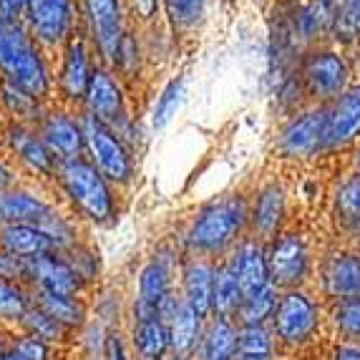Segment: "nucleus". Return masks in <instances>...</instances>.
<instances>
[{"mask_svg":"<svg viewBox=\"0 0 360 360\" xmlns=\"http://www.w3.org/2000/svg\"><path fill=\"white\" fill-rule=\"evenodd\" d=\"M277 307V297H275V285H267L259 292L245 297L240 305V315L245 320V325H259L264 318L275 315Z\"/></svg>","mask_w":360,"mask_h":360,"instance_id":"c85d7f7f","label":"nucleus"},{"mask_svg":"<svg viewBox=\"0 0 360 360\" xmlns=\"http://www.w3.org/2000/svg\"><path fill=\"white\" fill-rule=\"evenodd\" d=\"M86 11H89L91 30L96 36V43L101 53L108 60L119 58L121 49V15H119V0H86Z\"/></svg>","mask_w":360,"mask_h":360,"instance_id":"9d476101","label":"nucleus"},{"mask_svg":"<svg viewBox=\"0 0 360 360\" xmlns=\"http://www.w3.org/2000/svg\"><path fill=\"white\" fill-rule=\"evenodd\" d=\"M199 328V315L189 302H181L176 318L169 325V345L176 350V353H184L194 345V338H197Z\"/></svg>","mask_w":360,"mask_h":360,"instance_id":"393cba45","label":"nucleus"},{"mask_svg":"<svg viewBox=\"0 0 360 360\" xmlns=\"http://www.w3.org/2000/svg\"><path fill=\"white\" fill-rule=\"evenodd\" d=\"M323 283L330 297L353 300L360 297V255L358 252H335L323 270Z\"/></svg>","mask_w":360,"mask_h":360,"instance_id":"9b49d317","label":"nucleus"},{"mask_svg":"<svg viewBox=\"0 0 360 360\" xmlns=\"http://www.w3.org/2000/svg\"><path fill=\"white\" fill-rule=\"evenodd\" d=\"M15 355L20 360H46V345L38 338H25L15 345Z\"/></svg>","mask_w":360,"mask_h":360,"instance_id":"58836bf2","label":"nucleus"},{"mask_svg":"<svg viewBox=\"0 0 360 360\" xmlns=\"http://www.w3.org/2000/svg\"><path fill=\"white\" fill-rule=\"evenodd\" d=\"M3 94H6L8 106H11L15 114H30V108L36 106V98L28 96V94H25V91H20L18 86L8 84L6 89H3Z\"/></svg>","mask_w":360,"mask_h":360,"instance_id":"4c0bfd02","label":"nucleus"},{"mask_svg":"<svg viewBox=\"0 0 360 360\" xmlns=\"http://www.w3.org/2000/svg\"><path fill=\"white\" fill-rule=\"evenodd\" d=\"M30 275L41 283L43 292L71 297L78 290V275L66 262H60V259H56V257H46V255L33 257V262H30Z\"/></svg>","mask_w":360,"mask_h":360,"instance_id":"f3484780","label":"nucleus"},{"mask_svg":"<svg viewBox=\"0 0 360 360\" xmlns=\"http://www.w3.org/2000/svg\"><path fill=\"white\" fill-rule=\"evenodd\" d=\"M247 217V205L242 197H227L207 207L189 232L192 247L202 252H219L242 232Z\"/></svg>","mask_w":360,"mask_h":360,"instance_id":"7ed1b4c3","label":"nucleus"},{"mask_svg":"<svg viewBox=\"0 0 360 360\" xmlns=\"http://www.w3.org/2000/svg\"><path fill=\"white\" fill-rule=\"evenodd\" d=\"M353 234H358V237H360V227H358V229H355V232H353Z\"/></svg>","mask_w":360,"mask_h":360,"instance_id":"3c124183","label":"nucleus"},{"mask_svg":"<svg viewBox=\"0 0 360 360\" xmlns=\"http://www.w3.org/2000/svg\"><path fill=\"white\" fill-rule=\"evenodd\" d=\"M338 360H360V348H355V345H342V348L338 350Z\"/></svg>","mask_w":360,"mask_h":360,"instance_id":"c03bdc74","label":"nucleus"},{"mask_svg":"<svg viewBox=\"0 0 360 360\" xmlns=\"http://www.w3.org/2000/svg\"><path fill=\"white\" fill-rule=\"evenodd\" d=\"M232 270L237 275V280H240V288L245 297H250V295L272 285L270 267H267V252H264L262 245H257V242H245V245L237 247V252H234L232 259Z\"/></svg>","mask_w":360,"mask_h":360,"instance_id":"f8f14e48","label":"nucleus"},{"mask_svg":"<svg viewBox=\"0 0 360 360\" xmlns=\"http://www.w3.org/2000/svg\"><path fill=\"white\" fill-rule=\"evenodd\" d=\"M335 320L342 330L348 335L360 338V297H353V300H342L338 305Z\"/></svg>","mask_w":360,"mask_h":360,"instance_id":"f704fd0d","label":"nucleus"},{"mask_svg":"<svg viewBox=\"0 0 360 360\" xmlns=\"http://www.w3.org/2000/svg\"><path fill=\"white\" fill-rule=\"evenodd\" d=\"M353 169H358L360 172V144L353 149Z\"/></svg>","mask_w":360,"mask_h":360,"instance_id":"49530a36","label":"nucleus"},{"mask_svg":"<svg viewBox=\"0 0 360 360\" xmlns=\"http://www.w3.org/2000/svg\"><path fill=\"white\" fill-rule=\"evenodd\" d=\"M325 127H328V106L305 108L285 124L277 139V151L285 159H310L325 151Z\"/></svg>","mask_w":360,"mask_h":360,"instance_id":"39448f33","label":"nucleus"},{"mask_svg":"<svg viewBox=\"0 0 360 360\" xmlns=\"http://www.w3.org/2000/svg\"><path fill=\"white\" fill-rule=\"evenodd\" d=\"M41 307L46 315H51V318L56 320V323H66V325L81 323V307H78L71 297H66V295L43 292Z\"/></svg>","mask_w":360,"mask_h":360,"instance_id":"7c9ffc66","label":"nucleus"},{"mask_svg":"<svg viewBox=\"0 0 360 360\" xmlns=\"http://www.w3.org/2000/svg\"><path fill=\"white\" fill-rule=\"evenodd\" d=\"M60 181L66 186L68 197L91 219L106 222V219L114 217V199H111V192H108L106 181H103L101 172L96 167H91V164L81 162V159L63 162V167H60Z\"/></svg>","mask_w":360,"mask_h":360,"instance_id":"20e7f679","label":"nucleus"},{"mask_svg":"<svg viewBox=\"0 0 360 360\" xmlns=\"http://www.w3.org/2000/svg\"><path fill=\"white\" fill-rule=\"evenodd\" d=\"M167 292L169 288H167V270H164V264L159 262L146 264L144 270H141V277H139V295H141L139 302L156 307Z\"/></svg>","mask_w":360,"mask_h":360,"instance_id":"cd10ccee","label":"nucleus"},{"mask_svg":"<svg viewBox=\"0 0 360 360\" xmlns=\"http://www.w3.org/2000/svg\"><path fill=\"white\" fill-rule=\"evenodd\" d=\"M181 91H184V81L181 78H174V81H169V86L162 91V96L156 101L154 108V129H164L172 121V116L176 114V108H179L181 101Z\"/></svg>","mask_w":360,"mask_h":360,"instance_id":"2f4dec72","label":"nucleus"},{"mask_svg":"<svg viewBox=\"0 0 360 360\" xmlns=\"http://www.w3.org/2000/svg\"><path fill=\"white\" fill-rule=\"evenodd\" d=\"M11 144L30 167H36L38 172H46V174L53 172V156H51L46 141H38L33 134L23 131V129H11Z\"/></svg>","mask_w":360,"mask_h":360,"instance_id":"b1692460","label":"nucleus"},{"mask_svg":"<svg viewBox=\"0 0 360 360\" xmlns=\"http://www.w3.org/2000/svg\"><path fill=\"white\" fill-rule=\"evenodd\" d=\"M237 350V333L227 320H217L205 340V360H232Z\"/></svg>","mask_w":360,"mask_h":360,"instance_id":"bb28decb","label":"nucleus"},{"mask_svg":"<svg viewBox=\"0 0 360 360\" xmlns=\"http://www.w3.org/2000/svg\"><path fill=\"white\" fill-rule=\"evenodd\" d=\"M86 98H89L91 114L96 116L98 121H103V124L121 116V91L108 73L103 71L91 73Z\"/></svg>","mask_w":360,"mask_h":360,"instance_id":"a211bd4d","label":"nucleus"},{"mask_svg":"<svg viewBox=\"0 0 360 360\" xmlns=\"http://www.w3.org/2000/svg\"><path fill=\"white\" fill-rule=\"evenodd\" d=\"M106 360H127V358H124V348H121V340L116 335H111L106 340Z\"/></svg>","mask_w":360,"mask_h":360,"instance_id":"a19ab883","label":"nucleus"},{"mask_svg":"<svg viewBox=\"0 0 360 360\" xmlns=\"http://www.w3.org/2000/svg\"><path fill=\"white\" fill-rule=\"evenodd\" d=\"M360 144V81H353L342 96L328 103L325 151H340Z\"/></svg>","mask_w":360,"mask_h":360,"instance_id":"0eeeda50","label":"nucleus"},{"mask_svg":"<svg viewBox=\"0 0 360 360\" xmlns=\"http://www.w3.org/2000/svg\"><path fill=\"white\" fill-rule=\"evenodd\" d=\"M89 81H91V73H89V60H86L84 43L73 41L71 46H68L66 63H63V76H60L63 94H66L68 98L86 96Z\"/></svg>","mask_w":360,"mask_h":360,"instance_id":"5701e85b","label":"nucleus"},{"mask_svg":"<svg viewBox=\"0 0 360 360\" xmlns=\"http://www.w3.org/2000/svg\"><path fill=\"white\" fill-rule=\"evenodd\" d=\"M84 139H86L84 131L63 114L49 116L46 127H43V141H46L49 151L51 154H58L63 162L78 159L81 146H84Z\"/></svg>","mask_w":360,"mask_h":360,"instance_id":"2eb2a0df","label":"nucleus"},{"mask_svg":"<svg viewBox=\"0 0 360 360\" xmlns=\"http://www.w3.org/2000/svg\"><path fill=\"white\" fill-rule=\"evenodd\" d=\"M3 360H20V358H18V355H15V353H11V355H6V358H3Z\"/></svg>","mask_w":360,"mask_h":360,"instance_id":"09e8293b","label":"nucleus"},{"mask_svg":"<svg viewBox=\"0 0 360 360\" xmlns=\"http://www.w3.org/2000/svg\"><path fill=\"white\" fill-rule=\"evenodd\" d=\"M25 0H0V23H15Z\"/></svg>","mask_w":360,"mask_h":360,"instance_id":"ea45409f","label":"nucleus"},{"mask_svg":"<svg viewBox=\"0 0 360 360\" xmlns=\"http://www.w3.org/2000/svg\"><path fill=\"white\" fill-rule=\"evenodd\" d=\"M23 312H25L23 295L13 288V285L0 280V315L3 318H20Z\"/></svg>","mask_w":360,"mask_h":360,"instance_id":"c9c22d12","label":"nucleus"},{"mask_svg":"<svg viewBox=\"0 0 360 360\" xmlns=\"http://www.w3.org/2000/svg\"><path fill=\"white\" fill-rule=\"evenodd\" d=\"M237 348L245 358H267L270 355V338L259 325H247L237 338Z\"/></svg>","mask_w":360,"mask_h":360,"instance_id":"473e14b6","label":"nucleus"},{"mask_svg":"<svg viewBox=\"0 0 360 360\" xmlns=\"http://www.w3.org/2000/svg\"><path fill=\"white\" fill-rule=\"evenodd\" d=\"M325 3L330 6V11L335 13V15H345V13L353 11L358 0H325Z\"/></svg>","mask_w":360,"mask_h":360,"instance_id":"79ce46f5","label":"nucleus"},{"mask_svg":"<svg viewBox=\"0 0 360 360\" xmlns=\"http://www.w3.org/2000/svg\"><path fill=\"white\" fill-rule=\"evenodd\" d=\"M242 300H245V295H242L240 280L234 275L232 264L222 267V270L214 275V307L222 312V315H229V312L242 305Z\"/></svg>","mask_w":360,"mask_h":360,"instance_id":"a878e982","label":"nucleus"},{"mask_svg":"<svg viewBox=\"0 0 360 360\" xmlns=\"http://www.w3.org/2000/svg\"><path fill=\"white\" fill-rule=\"evenodd\" d=\"M164 6L176 25H194L202 18L207 0H164Z\"/></svg>","mask_w":360,"mask_h":360,"instance_id":"72a5a7b5","label":"nucleus"},{"mask_svg":"<svg viewBox=\"0 0 360 360\" xmlns=\"http://www.w3.org/2000/svg\"><path fill=\"white\" fill-rule=\"evenodd\" d=\"M333 23H335V13L325 0H307L295 13L292 33L302 41H315V38L330 36Z\"/></svg>","mask_w":360,"mask_h":360,"instance_id":"6ab92c4d","label":"nucleus"},{"mask_svg":"<svg viewBox=\"0 0 360 360\" xmlns=\"http://www.w3.org/2000/svg\"><path fill=\"white\" fill-rule=\"evenodd\" d=\"M333 210H335V219L345 229L355 232L360 227V172L353 169L350 174L340 179L333 194Z\"/></svg>","mask_w":360,"mask_h":360,"instance_id":"aec40b11","label":"nucleus"},{"mask_svg":"<svg viewBox=\"0 0 360 360\" xmlns=\"http://www.w3.org/2000/svg\"><path fill=\"white\" fill-rule=\"evenodd\" d=\"M49 217V207L41 199L28 197V194L11 192L0 194V219L11 224H33L43 222Z\"/></svg>","mask_w":360,"mask_h":360,"instance_id":"4be33fe9","label":"nucleus"},{"mask_svg":"<svg viewBox=\"0 0 360 360\" xmlns=\"http://www.w3.org/2000/svg\"><path fill=\"white\" fill-rule=\"evenodd\" d=\"M315 305L305 292L290 290L275 307V328L285 340H305L315 330Z\"/></svg>","mask_w":360,"mask_h":360,"instance_id":"1a4fd4ad","label":"nucleus"},{"mask_svg":"<svg viewBox=\"0 0 360 360\" xmlns=\"http://www.w3.org/2000/svg\"><path fill=\"white\" fill-rule=\"evenodd\" d=\"M353 13H355V18H358V20H360V0H358V3H355Z\"/></svg>","mask_w":360,"mask_h":360,"instance_id":"de8ad7c7","label":"nucleus"},{"mask_svg":"<svg viewBox=\"0 0 360 360\" xmlns=\"http://www.w3.org/2000/svg\"><path fill=\"white\" fill-rule=\"evenodd\" d=\"M186 302L197 310L199 318L214 307V272L210 264H189V270H186Z\"/></svg>","mask_w":360,"mask_h":360,"instance_id":"412c9836","label":"nucleus"},{"mask_svg":"<svg viewBox=\"0 0 360 360\" xmlns=\"http://www.w3.org/2000/svg\"><path fill=\"white\" fill-rule=\"evenodd\" d=\"M25 323L30 325V330L36 333V338H49V340H53V338H58V325L51 315H46L43 310L38 312H25Z\"/></svg>","mask_w":360,"mask_h":360,"instance_id":"e433bc0d","label":"nucleus"},{"mask_svg":"<svg viewBox=\"0 0 360 360\" xmlns=\"http://www.w3.org/2000/svg\"><path fill=\"white\" fill-rule=\"evenodd\" d=\"M307 264H310V252L300 234H280L272 242L267 252V267H270L272 285H297L305 280Z\"/></svg>","mask_w":360,"mask_h":360,"instance_id":"6e6552de","label":"nucleus"},{"mask_svg":"<svg viewBox=\"0 0 360 360\" xmlns=\"http://www.w3.org/2000/svg\"><path fill=\"white\" fill-rule=\"evenodd\" d=\"M302 89L320 106H328L353 86V68L340 49H312L302 58Z\"/></svg>","mask_w":360,"mask_h":360,"instance_id":"f03ea898","label":"nucleus"},{"mask_svg":"<svg viewBox=\"0 0 360 360\" xmlns=\"http://www.w3.org/2000/svg\"><path fill=\"white\" fill-rule=\"evenodd\" d=\"M84 136L91 149V156H94V164H96V169L103 176H108V179L114 181H127L131 176V159H129L124 144L94 114L86 116Z\"/></svg>","mask_w":360,"mask_h":360,"instance_id":"423d86ee","label":"nucleus"},{"mask_svg":"<svg viewBox=\"0 0 360 360\" xmlns=\"http://www.w3.org/2000/svg\"><path fill=\"white\" fill-rule=\"evenodd\" d=\"M285 210H288V199H285V189L280 184H267L259 192L257 202L252 207V227L259 237H275L280 224L285 219Z\"/></svg>","mask_w":360,"mask_h":360,"instance_id":"4468645a","label":"nucleus"},{"mask_svg":"<svg viewBox=\"0 0 360 360\" xmlns=\"http://www.w3.org/2000/svg\"><path fill=\"white\" fill-rule=\"evenodd\" d=\"M3 245L11 255L18 257H41L53 250V237L36 224H8L3 232Z\"/></svg>","mask_w":360,"mask_h":360,"instance_id":"dca6fc26","label":"nucleus"},{"mask_svg":"<svg viewBox=\"0 0 360 360\" xmlns=\"http://www.w3.org/2000/svg\"><path fill=\"white\" fill-rule=\"evenodd\" d=\"M156 3H159V0H134V6H136V11L141 13L144 18H151V15H154Z\"/></svg>","mask_w":360,"mask_h":360,"instance_id":"37998d69","label":"nucleus"},{"mask_svg":"<svg viewBox=\"0 0 360 360\" xmlns=\"http://www.w3.org/2000/svg\"><path fill=\"white\" fill-rule=\"evenodd\" d=\"M242 360H264V358H242Z\"/></svg>","mask_w":360,"mask_h":360,"instance_id":"8fccbe9b","label":"nucleus"},{"mask_svg":"<svg viewBox=\"0 0 360 360\" xmlns=\"http://www.w3.org/2000/svg\"><path fill=\"white\" fill-rule=\"evenodd\" d=\"M30 23L36 33L49 43L66 38L71 28V0H25Z\"/></svg>","mask_w":360,"mask_h":360,"instance_id":"ddd939ff","label":"nucleus"},{"mask_svg":"<svg viewBox=\"0 0 360 360\" xmlns=\"http://www.w3.org/2000/svg\"><path fill=\"white\" fill-rule=\"evenodd\" d=\"M8 184H11V174H8L6 169L0 167V189H3V186H8Z\"/></svg>","mask_w":360,"mask_h":360,"instance_id":"a18cd8bd","label":"nucleus"},{"mask_svg":"<svg viewBox=\"0 0 360 360\" xmlns=\"http://www.w3.org/2000/svg\"><path fill=\"white\" fill-rule=\"evenodd\" d=\"M0 68L13 86L28 96L41 98L49 91L46 66L38 58L33 43L15 23H0Z\"/></svg>","mask_w":360,"mask_h":360,"instance_id":"f257e3e1","label":"nucleus"},{"mask_svg":"<svg viewBox=\"0 0 360 360\" xmlns=\"http://www.w3.org/2000/svg\"><path fill=\"white\" fill-rule=\"evenodd\" d=\"M136 345L146 358H159L169 345V330L162 320H144L136 328Z\"/></svg>","mask_w":360,"mask_h":360,"instance_id":"c756f323","label":"nucleus"}]
</instances>
